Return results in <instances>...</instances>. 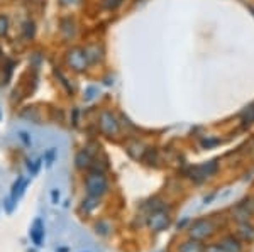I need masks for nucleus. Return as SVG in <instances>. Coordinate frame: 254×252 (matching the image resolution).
Here are the masks:
<instances>
[{"label": "nucleus", "instance_id": "f257e3e1", "mask_svg": "<svg viewBox=\"0 0 254 252\" xmlns=\"http://www.w3.org/2000/svg\"><path fill=\"white\" fill-rule=\"evenodd\" d=\"M85 190H87L88 197H92V198L104 197L109 190V181H107V178H105V174L102 171L88 173V176L85 178Z\"/></svg>", "mask_w": 254, "mask_h": 252}, {"label": "nucleus", "instance_id": "f03ea898", "mask_svg": "<svg viewBox=\"0 0 254 252\" xmlns=\"http://www.w3.org/2000/svg\"><path fill=\"white\" fill-rule=\"evenodd\" d=\"M66 63L73 71L76 73L85 71L88 68V59L87 54H85V50H81V48H71L66 52Z\"/></svg>", "mask_w": 254, "mask_h": 252}, {"label": "nucleus", "instance_id": "7ed1b4c3", "mask_svg": "<svg viewBox=\"0 0 254 252\" xmlns=\"http://www.w3.org/2000/svg\"><path fill=\"white\" fill-rule=\"evenodd\" d=\"M98 127H100V131L109 137L117 136L119 131H121L117 117L109 110H104L100 113V117H98Z\"/></svg>", "mask_w": 254, "mask_h": 252}, {"label": "nucleus", "instance_id": "20e7f679", "mask_svg": "<svg viewBox=\"0 0 254 252\" xmlns=\"http://www.w3.org/2000/svg\"><path fill=\"white\" fill-rule=\"evenodd\" d=\"M170 215L166 213V210L163 208V206H158L156 210H153V212L149 213V217H147V225H149V229L153 230V232H161V230H165L168 225H170Z\"/></svg>", "mask_w": 254, "mask_h": 252}, {"label": "nucleus", "instance_id": "39448f33", "mask_svg": "<svg viewBox=\"0 0 254 252\" xmlns=\"http://www.w3.org/2000/svg\"><path fill=\"white\" fill-rule=\"evenodd\" d=\"M215 227L214 223L207 218H202V220H196L193 222V225L190 227V237L196 239V241H202V239H207L214 234Z\"/></svg>", "mask_w": 254, "mask_h": 252}, {"label": "nucleus", "instance_id": "423d86ee", "mask_svg": "<svg viewBox=\"0 0 254 252\" xmlns=\"http://www.w3.org/2000/svg\"><path fill=\"white\" fill-rule=\"evenodd\" d=\"M217 168H219V164H217L215 159L214 161H208V162H203V164L195 166V168L191 169V171H190V178L195 183H202L203 180L210 178L212 174H215Z\"/></svg>", "mask_w": 254, "mask_h": 252}, {"label": "nucleus", "instance_id": "0eeeda50", "mask_svg": "<svg viewBox=\"0 0 254 252\" xmlns=\"http://www.w3.org/2000/svg\"><path fill=\"white\" fill-rule=\"evenodd\" d=\"M31 239L34 241L36 246H43V239H44V225H43V220L41 218H36L34 220V225L31 229Z\"/></svg>", "mask_w": 254, "mask_h": 252}, {"label": "nucleus", "instance_id": "6e6552de", "mask_svg": "<svg viewBox=\"0 0 254 252\" xmlns=\"http://www.w3.org/2000/svg\"><path fill=\"white\" fill-rule=\"evenodd\" d=\"M225 252H243V246L234 237H225L222 242L219 244Z\"/></svg>", "mask_w": 254, "mask_h": 252}, {"label": "nucleus", "instance_id": "1a4fd4ad", "mask_svg": "<svg viewBox=\"0 0 254 252\" xmlns=\"http://www.w3.org/2000/svg\"><path fill=\"white\" fill-rule=\"evenodd\" d=\"M203 251H205V247L200 244V241H196V239L183 242L178 249V252H203Z\"/></svg>", "mask_w": 254, "mask_h": 252}, {"label": "nucleus", "instance_id": "9d476101", "mask_svg": "<svg viewBox=\"0 0 254 252\" xmlns=\"http://www.w3.org/2000/svg\"><path fill=\"white\" fill-rule=\"evenodd\" d=\"M127 152H129V156L134 157V159H142L146 154V148L141 142H132V144L127 146Z\"/></svg>", "mask_w": 254, "mask_h": 252}, {"label": "nucleus", "instance_id": "9b49d317", "mask_svg": "<svg viewBox=\"0 0 254 252\" xmlns=\"http://www.w3.org/2000/svg\"><path fill=\"white\" fill-rule=\"evenodd\" d=\"M102 48L98 46V44H92V46H88L87 50H85V54H87V59L88 63H97V61L102 59Z\"/></svg>", "mask_w": 254, "mask_h": 252}, {"label": "nucleus", "instance_id": "f8f14e48", "mask_svg": "<svg viewBox=\"0 0 254 252\" xmlns=\"http://www.w3.org/2000/svg\"><path fill=\"white\" fill-rule=\"evenodd\" d=\"M239 237L243 241H248V242H254V227L251 223L244 222L239 225Z\"/></svg>", "mask_w": 254, "mask_h": 252}, {"label": "nucleus", "instance_id": "ddd939ff", "mask_svg": "<svg viewBox=\"0 0 254 252\" xmlns=\"http://www.w3.org/2000/svg\"><path fill=\"white\" fill-rule=\"evenodd\" d=\"M60 31H61V34H63L66 39L73 38V36H75V22H73L71 19H64V20H61V27H60Z\"/></svg>", "mask_w": 254, "mask_h": 252}, {"label": "nucleus", "instance_id": "4468645a", "mask_svg": "<svg viewBox=\"0 0 254 252\" xmlns=\"http://www.w3.org/2000/svg\"><path fill=\"white\" fill-rule=\"evenodd\" d=\"M75 162H76V168L83 169V168H88V166H90V162H92V157H90V154H88V152L81 151V152L76 154Z\"/></svg>", "mask_w": 254, "mask_h": 252}, {"label": "nucleus", "instance_id": "2eb2a0df", "mask_svg": "<svg viewBox=\"0 0 254 252\" xmlns=\"http://www.w3.org/2000/svg\"><path fill=\"white\" fill-rule=\"evenodd\" d=\"M34 22L32 20H26L24 22V26H22V34H24V39H31V38H34Z\"/></svg>", "mask_w": 254, "mask_h": 252}, {"label": "nucleus", "instance_id": "dca6fc26", "mask_svg": "<svg viewBox=\"0 0 254 252\" xmlns=\"http://www.w3.org/2000/svg\"><path fill=\"white\" fill-rule=\"evenodd\" d=\"M241 119H243L244 125H248V124H251V122H254V103L249 105V107L246 108V110L243 112V115H241Z\"/></svg>", "mask_w": 254, "mask_h": 252}, {"label": "nucleus", "instance_id": "f3484780", "mask_svg": "<svg viewBox=\"0 0 254 252\" xmlns=\"http://www.w3.org/2000/svg\"><path fill=\"white\" fill-rule=\"evenodd\" d=\"M97 95H98V87H88L87 90H85V95H83V99L85 101H92V100H95L97 99Z\"/></svg>", "mask_w": 254, "mask_h": 252}, {"label": "nucleus", "instance_id": "a211bd4d", "mask_svg": "<svg viewBox=\"0 0 254 252\" xmlns=\"http://www.w3.org/2000/svg\"><path fill=\"white\" fill-rule=\"evenodd\" d=\"M98 198H92V197H88V200H85L83 202V205H81V210H85V212H92L93 208H95V206L98 205Z\"/></svg>", "mask_w": 254, "mask_h": 252}, {"label": "nucleus", "instance_id": "6ab92c4d", "mask_svg": "<svg viewBox=\"0 0 254 252\" xmlns=\"http://www.w3.org/2000/svg\"><path fill=\"white\" fill-rule=\"evenodd\" d=\"M55 75H56V76H58V78H60V81H61V85H63V87H64V88H66V92H68V93H73V88H71V85H69V83H68L66 76H64V75H63V73H61V71H58V70H55Z\"/></svg>", "mask_w": 254, "mask_h": 252}, {"label": "nucleus", "instance_id": "aec40b11", "mask_svg": "<svg viewBox=\"0 0 254 252\" xmlns=\"http://www.w3.org/2000/svg\"><path fill=\"white\" fill-rule=\"evenodd\" d=\"M7 31H9V17L0 15V36H5Z\"/></svg>", "mask_w": 254, "mask_h": 252}, {"label": "nucleus", "instance_id": "412c9836", "mask_svg": "<svg viewBox=\"0 0 254 252\" xmlns=\"http://www.w3.org/2000/svg\"><path fill=\"white\" fill-rule=\"evenodd\" d=\"M104 7L105 9H109V10H112V9H117L119 5L122 3V0H104Z\"/></svg>", "mask_w": 254, "mask_h": 252}, {"label": "nucleus", "instance_id": "4be33fe9", "mask_svg": "<svg viewBox=\"0 0 254 252\" xmlns=\"http://www.w3.org/2000/svg\"><path fill=\"white\" fill-rule=\"evenodd\" d=\"M19 139L22 141L26 146H31V137H29V134H27L26 131H20L19 132Z\"/></svg>", "mask_w": 254, "mask_h": 252}, {"label": "nucleus", "instance_id": "5701e85b", "mask_svg": "<svg viewBox=\"0 0 254 252\" xmlns=\"http://www.w3.org/2000/svg\"><path fill=\"white\" fill-rule=\"evenodd\" d=\"M55 156H56V151H55V149H49V152L46 154V162H48V166H51V164H53V161H55Z\"/></svg>", "mask_w": 254, "mask_h": 252}, {"label": "nucleus", "instance_id": "b1692460", "mask_svg": "<svg viewBox=\"0 0 254 252\" xmlns=\"http://www.w3.org/2000/svg\"><path fill=\"white\" fill-rule=\"evenodd\" d=\"M203 252H225V251L220 246H210V247H207Z\"/></svg>", "mask_w": 254, "mask_h": 252}, {"label": "nucleus", "instance_id": "393cba45", "mask_svg": "<svg viewBox=\"0 0 254 252\" xmlns=\"http://www.w3.org/2000/svg\"><path fill=\"white\" fill-rule=\"evenodd\" d=\"M81 2V0H61V3H63V5H78V3Z\"/></svg>", "mask_w": 254, "mask_h": 252}, {"label": "nucleus", "instance_id": "a878e982", "mask_svg": "<svg viewBox=\"0 0 254 252\" xmlns=\"http://www.w3.org/2000/svg\"><path fill=\"white\" fill-rule=\"evenodd\" d=\"M51 198H53V203H58V200H60V190H53V192H51Z\"/></svg>", "mask_w": 254, "mask_h": 252}]
</instances>
